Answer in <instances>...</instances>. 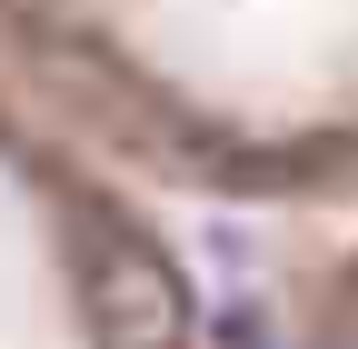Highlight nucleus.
Masks as SVG:
<instances>
[{
  "label": "nucleus",
  "instance_id": "obj_1",
  "mask_svg": "<svg viewBox=\"0 0 358 349\" xmlns=\"http://www.w3.org/2000/svg\"><path fill=\"white\" fill-rule=\"evenodd\" d=\"M209 349H279V329H268V299H229V310L209 320Z\"/></svg>",
  "mask_w": 358,
  "mask_h": 349
}]
</instances>
